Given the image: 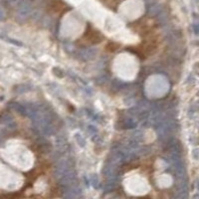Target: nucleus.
<instances>
[{"label":"nucleus","mask_w":199,"mask_h":199,"mask_svg":"<svg viewBox=\"0 0 199 199\" xmlns=\"http://www.w3.org/2000/svg\"><path fill=\"white\" fill-rule=\"evenodd\" d=\"M0 122H1V124L6 125L7 126H14L12 116L10 115H8V114H3V115L0 116Z\"/></svg>","instance_id":"1"},{"label":"nucleus","mask_w":199,"mask_h":199,"mask_svg":"<svg viewBox=\"0 0 199 199\" xmlns=\"http://www.w3.org/2000/svg\"><path fill=\"white\" fill-rule=\"evenodd\" d=\"M197 187H198V190H199V181L197 182Z\"/></svg>","instance_id":"4"},{"label":"nucleus","mask_w":199,"mask_h":199,"mask_svg":"<svg viewBox=\"0 0 199 199\" xmlns=\"http://www.w3.org/2000/svg\"><path fill=\"white\" fill-rule=\"evenodd\" d=\"M3 18V12H2V10H0V19H2Z\"/></svg>","instance_id":"2"},{"label":"nucleus","mask_w":199,"mask_h":199,"mask_svg":"<svg viewBox=\"0 0 199 199\" xmlns=\"http://www.w3.org/2000/svg\"><path fill=\"white\" fill-rule=\"evenodd\" d=\"M193 199H199V194L194 195V197H193Z\"/></svg>","instance_id":"3"}]
</instances>
